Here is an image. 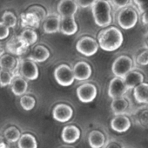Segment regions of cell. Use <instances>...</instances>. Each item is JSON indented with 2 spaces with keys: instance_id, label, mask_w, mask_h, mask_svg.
<instances>
[{
  "instance_id": "obj_1",
  "label": "cell",
  "mask_w": 148,
  "mask_h": 148,
  "mask_svg": "<svg viewBox=\"0 0 148 148\" xmlns=\"http://www.w3.org/2000/svg\"><path fill=\"white\" fill-rule=\"evenodd\" d=\"M99 46L106 51H113L118 50L123 44L124 37L119 29L111 26L102 30L99 36Z\"/></svg>"
},
{
  "instance_id": "obj_2",
  "label": "cell",
  "mask_w": 148,
  "mask_h": 148,
  "mask_svg": "<svg viewBox=\"0 0 148 148\" xmlns=\"http://www.w3.org/2000/svg\"><path fill=\"white\" fill-rule=\"evenodd\" d=\"M95 24L99 27H107L112 24V6L108 0H97L92 5Z\"/></svg>"
},
{
  "instance_id": "obj_3",
  "label": "cell",
  "mask_w": 148,
  "mask_h": 148,
  "mask_svg": "<svg viewBox=\"0 0 148 148\" xmlns=\"http://www.w3.org/2000/svg\"><path fill=\"white\" fill-rule=\"evenodd\" d=\"M117 21L121 28L125 30H130L137 25L138 21V12L134 7L128 5L119 10Z\"/></svg>"
},
{
  "instance_id": "obj_4",
  "label": "cell",
  "mask_w": 148,
  "mask_h": 148,
  "mask_svg": "<svg viewBox=\"0 0 148 148\" xmlns=\"http://www.w3.org/2000/svg\"><path fill=\"white\" fill-rule=\"evenodd\" d=\"M132 68H133L132 59L126 55H122L114 60L112 70L116 78L123 79L128 72L132 71Z\"/></svg>"
},
{
  "instance_id": "obj_5",
  "label": "cell",
  "mask_w": 148,
  "mask_h": 148,
  "mask_svg": "<svg viewBox=\"0 0 148 148\" xmlns=\"http://www.w3.org/2000/svg\"><path fill=\"white\" fill-rule=\"evenodd\" d=\"M18 74L28 80H35L38 77V69L35 62L30 59L18 60Z\"/></svg>"
},
{
  "instance_id": "obj_6",
  "label": "cell",
  "mask_w": 148,
  "mask_h": 148,
  "mask_svg": "<svg viewBox=\"0 0 148 148\" xmlns=\"http://www.w3.org/2000/svg\"><path fill=\"white\" fill-rule=\"evenodd\" d=\"M54 78L58 85L69 86L74 82V75L71 68L67 64H60L55 69Z\"/></svg>"
},
{
  "instance_id": "obj_7",
  "label": "cell",
  "mask_w": 148,
  "mask_h": 148,
  "mask_svg": "<svg viewBox=\"0 0 148 148\" xmlns=\"http://www.w3.org/2000/svg\"><path fill=\"white\" fill-rule=\"evenodd\" d=\"M76 49L81 54L86 57H90L97 53L99 50V44L94 38L91 37H83L78 41Z\"/></svg>"
},
{
  "instance_id": "obj_8",
  "label": "cell",
  "mask_w": 148,
  "mask_h": 148,
  "mask_svg": "<svg viewBox=\"0 0 148 148\" xmlns=\"http://www.w3.org/2000/svg\"><path fill=\"white\" fill-rule=\"evenodd\" d=\"M128 88L126 87L123 79L114 78L111 80L108 88V95L112 99H119L124 97L128 92Z\"/></svg>"
},
{
  "instance_id": "obj_9",
  "label": "cell",
  "mask_w": 148,
  "mask_h": 148,
  "mask_svg": "<svg viewBox=\"0 0 148 148\" xmlns=\"http://www.w3.org/2000/svg\"><path fill=\"white\" fill-rule=\"evenodd\" d=\"M97 88L92 84L81 85L77 89V95L79 99L83 103H90L93 101L97 97Z\"/></svg>"
},
{
  "instance_id": "obj_10",
  "label": "cell",
  "mask_w": 148,
  "mask_h": 148,
  "mask_svg": "<svg viewBox=\"0 0 148 148\" xmlns=\"http://www.w3.org/2000/svg\"><path fill=\"white\" fill-rule=\"evenodd\" d=\"M57 11L60 18L74 17L78 11V5L75 0H61L58 5Z\"/></svg>"
},
{
  "instance_id": "obj_11",
  "label": "cell",
  "mask_w": 148,
  "mask_h": 148,
  "mask_svg": "<svg viewBox=\"0 0 148 148\" xmlns=\"http://www.w3.org/2000/svg\"><path fill=\"white\" fill-rule=\"evenodd\" d=\"M52 115L54 119H56L57 121L64 123L69 121L72 118L73 111L71 106L64 104H59L54 107Z\"/></svg>"
},
{
  "instance_id": "obj_12",
  "label": "cell",
  "mask_w": 148,
  "mask_h": 148,
  "mask_svg": "<svg viewBox=\"0 0 148 148\" xmlns=\"http://www.w3.org/2000/svg\"><path fill=\"white\" fill-rule=\"evenodd\" d=\"M74 79L79 81H84L88 79L92 75V67L86 62H79L72 70Z\"/></svg>"
},
{
  "instance_id": "obj_13",
  "label": "cell",
  "mask_w": 148,
  "mask_h": 148,
  "mask_svg": "<svg viewBox=\"0 0 148 148\" xmlns=\"http://www.w3.org/2000/svg\"><path fill=\"white\" fill-rule=\"evenodd\" d=\"M59 31L67 36L74 35L78 32V25L74 17L60 18V26Z\"/></svg>"
},
{
  "instance_id": "obj_14",
  "label": "cell",
  "mask_w": 148,
  "mask_h": 148,
  "mask_svg": "<svg viewBox=\"0 0 148 148\" xmlns=\"http://www.w3.org/2000/svg\"><path fill=\"white\" fill-rule=\"evenodd\" d=\"M6 49L10 53L20 56L27 51L28 46L19 38V37H14L6 44Z\"/></svg>"
},
{
  "instance_id": "obj_15",
  "label": "cell",
  "mask_w": 148,
  "mask_h": 148,
  "mask_svg": "<svg viewBox=\"0 0 148 148\" xmlns=\"http://www.w3.org/2000/svg\"><path fill=\"white\" fill-rule=\"evenodd\" d=\"M111 126L115 132L122 133L128 131L131 126V121L125 115H117L112 119Z\"/></svg>"
},
{
  "instance_id": "obj_16",
  "label": "cell",
  "mask_w": 148,
  "mask_h": 148,
  "mask_svg": "<svg viewBox=\"0 0 148 148\" xmlns=\"http://www.w3.org/2000/svg\"><path fill=\"white\" fill-rule=\"evenodd\" d=\"M123 80L128 88V90L134 89L138 85L144 82V76L143 74L137 71H131L123 78Z\"/></svg>"
},
{
  "instance_id": "obj_17",
  "label": "cell",
  "mask_w": 148,
  "mask_h": 148,
  "mask_svg": "<svg viewBox=\"0 0 148 148\" xmlns=\"http://www.w3.org/2000/svg\"><path fill=\"white\" fill-rule=\"evenodd\" d=\"M113 113L117 115H125L130 110V103L128 99L124 96L119 99H114L111 104Z\"/></svg>"
},
{
  "instance_id": "obj_18",
  "label": "cell",
  "mask_w": 148,
  "mask_h": 148,
  "mask_svg": "<svg viewBox=\"0 0 148 148\" xmlns=\"http://www.w3.org/2000/svg\"><path fill=\"white\" fill-rule=\"evenodd\" d=\"M80 138V131L75 125H67L62 131L63 141L67 144H72L78 141Z\"/></svg>"
},
{
  "instance_id": "obj_19",
  "label": "cell",
  "mask_w": 148,
  "mask_h": 148,
  "mask_svg": "<svg viewBox=\"0 0 148 148\" xmlns=\"http://www.w3.org/2000/svg\"><path fill=\"white\" fill-rule=\"evenodd\" d=\"M12 91L16 96H22L25 94L28 88L27 82L18 74H14V77L11 83Z\"/></svg>"
},
{
  "instance_id": "obj_20",
  "label": "cell",
  "mask_w": 148,
  "mask_h": 148,
  "mask_svg": "<svg viewBox=\"0 0 148 148\" xmlns=\"http://www.w3.org/2000/svg\"><path fill=\"white\" fill-rule=\"evenodd\" d=\"M49 57H50L49 50L43 45H38L32 50L28 59H30L35 63L36 62L41 63V62H45V60H47L49 58Z\"/></svg>"
},
{
  "instance_id": "obj_21",
  "label": "cell",
  "mask_w": 148,
  "mask_h": 148,
  "mask_svg": "<svg viewBox=\"0 0 148 148\" xmlns=\"http://www.w3.org/2000/svg\"><path fill=\"white\" fill-rule=\"evenodd\" d=\"M59 26H60L59 16L47 17L44 21V31L45 33L48 34L56 33L59 31Z\"/></svg>"
},
{
  "instance_id": "obj_22",
  "label": "cell",
  "mask_w": 148,
  "mask_h": 148,
  "mask_svg": "<svg viewBox=\"0 0 148 148\" xmlns=\"http://www.w3.org/2000/svg\"><path fill=\"white\" fill-rule=\"evenodd\" d=\"M40 22L41 20L38 18V17L32 12H26L21 15V25L23 27H28L29 29L38 28Z\"/></svg>"
},
{
  "instance_id": "obj_23",
  "label": "cell",
  "mask_w": 148,
  "mask_h": 148,
  "mask_svg": "<svg viewBox=\"0 0 148 148\" xmlns=\"http://www.w3.org/2000/svg\"><path fill=\"white\" fill-rule=\"evenodd\" d=\"M18 60L12 55H3L0 57V67L3 70L12 71L14 74V71L18 69Z\"/></svg>"
},
{
  "instance_id": "obj_24",
  "label": "cell",
  "mask_w": 148,
  "mask_h": 148,
  "mask_svg": "<svg viewBox=\"0 0 148 148\" xmlns=\"http://www.w3.org/2000/svg\"><path fill=\"white\" fill-rule=\"evenodd\" d=\"M133 95L138 103L148 104V84L142 83L133 90Z\"/></svg>"
},
{
  "instance_id": "obj_25",
  "label": "cell",
  "mask_w": 148,
  "mask_h": 148,
  "mask_svg": "<svg viewBox=\"0 0 148 148\" xmlns=\"http://www.w3.org/2000/svg\"><path fill=\"white\" fill-rule=\"evenodd\" d=\"M88 141L92 148H102L106 144V138L101 132L92 131L89 134Z\"/></svg>"
},
{
  "instance_id": "obj_26",
  "label": "cell",
  "mask_w": 148,
  "mask_h": 148,
  "mask_svg": "<svg viewBox=\"0 0 148 148\" xmlns=\"http://www.w3.org/2000/svg\"><path fill=\"white\" fill-rule=\"evenodd\" d=\"M18 148H38L35 137L32 134H23L18 139Z\"/></svg>"
},
{
  "instance_id": "obj_27",
  "label": "cell",
  "mask_w": 148,
  "mask_h": 148,
  "mask_svg": "<svg viewBox=\"0 0 148 148\" xmlns=\"http://www.w3.org/2000/svg\"><path fill=\"white\" fill-rule=\"evenodd\" d=\"M18 37L28 47L35 44L38 40V34L32 29L25 30Z\"/></svg>"
},
{
  "instance_id": "obj_28",
  "label": "cell",
  "mask_w": 148,
  "mask_h": 148,
  "mask_svg": "<svg viewBox=\"0 0 148 148\" xmlns=\"http://www.w3.org/2000/svg\"><path fill=\"white\" fill-rule=\"evenodd\" d=\"M20 137H21L20 132L15 126H11L8 129H6L5 132V138H6L8 142H11V143L17 142L20 138Z\"/></svg>"
},
{
  "instance_id": "obj_29",
  "label": "cell",
  "mask_w": 148,
  "mask_h": 148,
  "mask_svg": "<svg viewBox=\"0 0 148 148\" xmlns=\"http://www.w3.org/2000/svg\"><path fill=\"white\" fill-rule=\"evenodd\" d=\"M2 23H4L8 28H14L17 25V18L13 12L6 11L2 15Z\"/></svg>"
},
{
  "instance_id": "obj_30",
  "label": "cell",
  "mask_w": 148,
  "mask_h": 148,
  "mask_svg": "<svg viewBox=\"0 0 148 148\" xmlns=\"http://www.w3.org/2000/svg\"><path fill=\"white\" fill-rule=\"evenodd\" d=\"M13 77L14 74L12 71L1 69L0 70V86L5 87L11 85Z\"/></svg>"
},
{
  "instance_id": "obj_31",
  "label": "cell",
  "mask_w": 148,
  "mask_h": 148,
  "mask_svg": "<svg viewBox=\"0 0 148 148\" xmlns=\"http://www.w3.org/2000/svg\"><path fill=\"white\" fill-rule=\"evenodd\" d=\"M20 104L25 111H31L34 108L36 105V100L32 96H23L20 99Z\"/></svg>"
},
{
  "instance_id": "obj_32",
  "label": "cell",
  "mask_w": 148,
  "mask_h": 148,
  "mask_svg": "<svg viewBox=\"0 0 148 148\" xmlns=\"http://www.w3.org/2000/svg\"><path fill=\"white\" fill-rule=\"evenodd\" d=\"M29 12H32L34 14H36L38 18L40 20H45V18H46V12H45V10L44 8H42L41 6H38V5H34V6H32L28 9Z\"/></svg>"
},
{
  "instance_id": "obj_33",
  "label": "cell",
  "mask_w": 148,
  "mask_h": 148,
  "mask_svg": "<svg viewBox=\"0 0 148 148\" xmlns=\"http://www.w3.org/2000/svg\"><path fill=\"white\" fill-rule=\"evenodd\" d=\"M136 64L141 66H145L148 64V49H145L137 56Z\"/></svg>"
},
{
  "instance_id": "obj_34",
  "label": "cell",
  "mask_w": 148,
  "mask_h": 148,
  "mask_svg": "<svg viewBox=\"0 0 148 148\" xmlns=\"http://www.w3.org/2000/svg\"><path fill=\"white\" fill-rule=\"evenodd\" d=\"M110 5H112V6L115 9H123L129 5L131 3V0H109L108 1Z\"/></svg>"
},
{
  "instance_id": "obj_35",
  "label": "cell",
  "mask_w": 148,
  "mask_h": 148,
  "mask_svg": "<svg viewBox=\"0 0 148 148\" xmlns=\"http://www.w3.org/2000/svg\"><path fill=\"white\" fill-rule=\"evenodd\" d=\"M132 2L136 5L140 14L148 9V0H132Z\"/></svg>"
},
{
  "instance_id": "obj_36",
  "label": "cell",
  "mask_w": 148,
  "mask_h": 148,
  "mask_svg": "<svg viewBox=\"0 0 148 148\" xmlns=\"http://www.w3.org/2000/svg\"><path fill=\"white\" fill-rule=\"evenodd\" d=\"M139 113L138 114V120L139 124L142 125H148V108L142 110L138 112Z\"/></svg>"
},
{
  "instance_id": "obj_37",
  "label": "cell",
  "mask_w": 148,
  "mask_h": 148,
  "mask_svg": "<svg viewBox=\"0 0 148 148\" xmlns=\"http://www.w3.org/2000/svg\"><path fill=\"white\" fill-rule=\"evenodd\" d=\"M10 33L9 28L2 22H0V40L5 39Z\"/></svg>"
},
{
  "instance_id": "obj_38",
  "label": "cell",
  "mask_w": 148,
  "mask_h": 148,
  "mask_svg": "<svg viewBox=\"0 0 148 148\" xmlns=\"http://www.w3.org/2000/svg\"><path fill=\"white\" fill-rule=\"evenodd\" d=\"M97 1V0H77V5L78 6L81 8H87L92 7V5Z\"/></svg>"
},
{
  "instance_id": "obj_39",
  "label": "cell",
  "mask_w": 148,
  "mask_h": 148,
  "mask_svg": "<svg viewBox=\"0 0 148 148\" xmlns=\"http://www.w3.org/2000/svg\"><path fill=\"white\" fill-rule=\"evenodd\" d=\"M141 22L144 25H148V9L145 10L144 12H142L141 14Z\"/></svg>"
},
{
  "instance_id": "obj_40",
  "label": "cell",
  "mask_w": 148,
  "mask_h": 148,
  "mask_svg": "<svg viewBox=\"0 0 148 148\" xmlns=\"http://www.w3.org/2000/svg\"><path fill=\"white\" fill-rule=\"evenodd\" d=\"M106 148H125V147L123 146V145H121L117 141H112L107 144Z\"/></svg>"
},
{
  "instance_id": "obj_41",
  "label": "cell",
  "mask_w": 148,
  "mask_h": 148,
  "mask_svg": "<svg viewBox=\"0 0 148 148\" xmlns=\"http://www.w3.org/2000/svg\"><path fill=\"white\" fill-rule=\"evenodd\" d=\"M144 40H145V45L146 49H148V32H145V34L144 36Z\"/></svg>"
},
{
  "instance_id": "obj_42",
  "label": "cell",
  "mask_w": 148,
  "mask_h": 148,
  "mask_svg": "<svg viewBox=\"0 0 148 148\" xmlns=\"http://www.w3.org/2000/svg\"><path fill=\"white\" fill-rule=\"evenodd\" d=\"M0 148H8L7 145H5V143L3 141L2 138H0Z\"/></svg>"
},
{
  "instance_id": "obj_43",
  "label": "cell",
  "mask_w": 148,
  "mask_h": 148,
  "mask_svg": "<svg viewBox=\"0 0 148 148\" xmlns=\"http://www.w3.org/2000/svg\"><path fill=\"white\" fill-rule=\"evenodd\" d=\"M3 53H4V50L1 47H0V57L3 56Z\"/></svg>"
},
{
  "instance_id": "obj_44",
  "label": "cell",
  "mask_w": 148,
  "mask_h": 148,
  "mask_svg": "<svg viewBox=\"0 0 148 148\" xmlns=\"http://www.w3.org/2000/svg\"><path fill=\"white\" fill-rule=\"evenodd\" d=\"M146 32H148V25H146Z\"/></svg>"
},
{
  "instance_id": "obj_45",
  "label": "cell",
  "mask_w": 148,
  "mask_h": 148,
  "mask_svg": "<svg viewBox=\"0 0 148 148\" xmlns=\"http://www.w3.org/2000/svg\"><path fill=\"white\" fill-rule=\"evenodd\" d=\"M147 108H148V106H147Z\"/></svg>"
}]
</instances>
